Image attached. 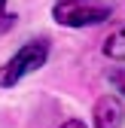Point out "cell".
<instances>
[{"label": "cell", "instance_id": "7", "mask_svg": "<svg viewBox=\"0 0 125 128\" xmlns=\"http://www.w3.org/2000/svg\"><path fill=\"white\" fill-rule=\"evenodd\" d=\"M61 128H86V122H80V119H70V122H64Z\"/></svg>", "mask_w": 125, "mask_h": 128}, {"label": "cell", "instance_id": "5", "mask_svg": "<svg viewBox=\"0 0 125 128\" xmlns=\"http://www.w3.org/2000/svg\"><path fill=\"white\" fill-rule=\"evenodd\" d=\"M12 24H15V15L6 12V0H0V34H6Z\"/></svg>", "mask_w": 125, "mask_h": 128}, {"label": "cell", "instance_id": "4", "mask_svg": "<svg viewBox=\"0 0 125 128\" xmlns=\"http://www.w3.org/2000/svg\"><path fill=\"white\" fill-rule=\"evenodd\" d=\"M104 55L113 61H125V24H119L110 37L104 40Z\"/></svg>", "mask_w": 125, "mask_h": 128}, {"label": "cell", "instance_id": "1", "mask_svg": "<svg viewBox=\"0 0 125 128\" xmlns=\"http://www.w3.org/2000/svg\"><path fill=\"white\" fill-rule=\"evenodd\" d=\"M110 3L101 0H58L52 6V15L64 28H86V24H101L110 18Z\"/></svg>", "mask_w": 125, "mask_h": 128}, {"label": "cell", "instance_id": "3", "mask_svg": "<svg viewBox=\"0 0 125 128\" xmlns=\"http://www.w3.org/2000/svg\"><path fill=\"white\" fill-rule=\"evenodd\" d=\"M125 122V107L119 98L113 94H104L95 104V128H122Z\"/></svg>", "mask_w": 125, "mask_h": 128}, {"label": "cell", "instance_id": "2", "mask_svg": "<svg viewBox=\"0 0 125 128\" xmlns=\"http://www.w3.org/2000/svg\"><path fill=\"white\" fill-rule=\"evenodd\" d=\"M46 55H49V40H30V43H24L22 49L0 67V86L9 88V86L18 82L22 76H28V73H34L37 67H43Z\"/></svg>", "mask_w": 125, "mask_h": 128}, {"label": "cell", "instance_id": "6", "mask_svg": "<svg viewBox=\"0 0 125 128\" xmlns=\"http://www.w3.org/2000/svg\"><path fill=\"white\" fill-rule=\"evenodd\" d=\"M110 82H113L119 92H125V70H116V73L110 76Z\"/></svg>", "mask_w": 125, "mask_h": 128}]
</instances>
